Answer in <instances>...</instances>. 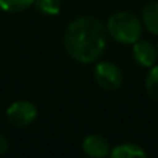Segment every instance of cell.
<instances>
[{
  "label": "cell",
  "instance_id": "8",
  "mask_svg": "<svg viewBox=\"0 0 158 158\" xmlns=\"http://www.w3.org/2000/svg\"><path fill=\"white\" fill-rule=\"evenodd\" d=\"M146 155V150L133 143H124L110 150L112 158H144Z\"/></svg>",
  "mask_w": 158,
  "mask_h": 158
},
{
  "label": "cell",
  "instance_id": "7",
  "mask_svg": "<svg viewBox=\"0 0 158 158\" xmlns=\"http://www.w3.org/2000/svg\"><path fill=\"white\" fill-rule=\"evenodd\" d=\"M143 27L153 36H158V0L149 2L141 11Z\"/></svg>",
  "mask_w": 158,
  "mask_h": 158
},
{
  "label": "cell",
  "instance_id": "12",
  "mask_svg": "<svg viewBox=\"0 0 158 158\" xmlns=\"http://www.w3.org/2000/svg\"><path fill=\"white\" fill-rule=\"evenodd\" d=\"M6 150H8V141L3 135H0V155L6 153Z\"/></svg>",
  "mask_w": 158,
  "mask_h": 158
},
{
  "label": "cell",
  "instance_id": "6",
  "mask_svg": "<svg viewBox=\"0 0 158 158\" xmlns=\"http://www.w3.org/2000/svg\"><path fill=\"white\" fill-rule=\"evenodd\" d=\"M110 143L102 135L93 133L84 138L82 141V152L92 158H104L110 155Z\"/></svg>",
  "mask_w": 158,
  "mask_h": 158
},
{
  "label": "cell",
  "instance_id": "2",
  "mask_svg": "<svg viewBox=\"0 0 158 158\" xmlns=\"http://www.w3.org/2000/svg\"><path fill=\"white\" fill-rule=\"evenodd\" d=\"M106 30L109 37L119 44L133 45L136 40L141 39L143 34V22L135 14L127 11L115 13L109 17L106 23Z\"/></svg>",
  "mask_w": 158,
  "mask_h": 158
},
{
  "label": "cell",
  "instance_id": "5",
  "mask_svg": "<svg viewBox=\"0 0 158 158\" xmlns=\"http://www.w3.org/2000/svg\"><path fill=\"white\" fill-rule=\"evenodd\" d=\"M132 56L135 62L144 68H150L156 64L158 59V50L156 47L149 40H136L132 47Z\"/></svg>",
  "mask_w": 158,
  "mask_h": 158
},
{
  "label": "cell",
  "instance_id": "1",
  "mask_svg": "<svg viewBox=\"0 0 158 158\" xmlns=\"http://www.w3.org/2000/svg\"><path fill=\"white\" fill-rule=\"evenodd\" d=\"M106 25L93 16H81L71 20L64 34L67 54L79 64H93L107 47Z\"/></svg>",
  "mask_w": 158,
  "mask_h": 158
},
{
  "label": "cell",
  "instance_id": "11",
  "mask_svg": "<svg viewBox=\"0 0 158 158\" xmlns=\"http://www.w3.org/2000/svg\"><path fill=\"white\" fill-rule=\"evenodd\" d=\"M34 6L45 16H57L60 11V0H34Z\"/></svg>",
  "mask_w": 158,
  "mask_h": 158
},
{
  "label": "cell",
  "instance_id": "10",
  "mask_svg": "<svg viewBox=\"0 0 158 158\" xmlns=\"http://www.w3.org/2000/svg\"><path fill=\"white\" fill-rule=\"evenodd\" d=\"M34 5V0H0V10L5 13H22Z\"/></svg>",
  "mask_w": 158,
  "mask_h": 158
},
{
  "label": "cell",
  "instance_id": "4",
  "mask_svg": "<svg viewBox=\"0 0 158 158\" xmlns=\"http://www.w3.org/2000/svg\"><path fill=\"white\" fill-rule=\"evenodd\" d=\"M37 107L31 101H16L6 109V119L14 127H27L34 123Z\"/></svg>",
  "mask_w": 158,
  "mask_h": 158
},
{
  "label": "cell",
  "instance_id": "13",
  "mask_svg": "<svg viewBox=\"0 0 158 158\" xmlns=\"http://www.w3.org/2000/svg\"><path fill=\"white\" fill-rule=\"evenodd\" d=\"M156 50H158V44H156Z\"/></svg>",
  "mask_w": 158,
  "mask_h": 158
},
{
  "label": "cell",
  "instance_id": "9",
  "mask_svg": "<svg viewBox=\"0 0 158 158\" xmlns=\"http://www.w3.org/2000/svg\"><path fill=\"white\" fill-rule=\"evenodd\" d=\"M147 95L158 102V65L150 67L147 76H146V82H144Z\"/></svg>",
  "mask_w": 158,
  "mask_h": 158
},
{
  "label": "cell",
  "instance_id": "3",
  "mask_svg": "<svg viewBox=\"0 0 158 158\" xmlns=\"http://www.w3.org/2000/svg\"><path fill=\"white\" fill-rule=\"evenodd\" d=\"M123 71L121 68L109 60L99 62L95 67V81L104 90H116L123 85Z\"/></svg>",
  "mask_w": 158,
  "mask_h": 158
}]
</instances>
